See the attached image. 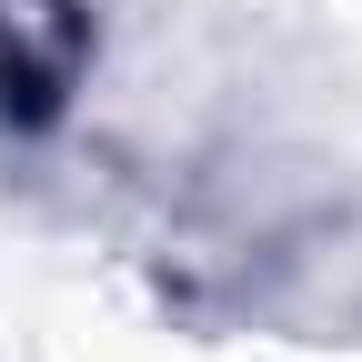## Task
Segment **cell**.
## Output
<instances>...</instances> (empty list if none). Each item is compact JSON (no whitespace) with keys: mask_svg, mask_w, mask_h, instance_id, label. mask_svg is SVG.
<instances>
[{"mask_svg":"<svg viewBox=\"0 0 362 362\" xmlns=\"http://www.w3.org/2000/svg\"><path fill=\"white\" fill-rule=\"evenodd\" d=\"M81 11L71 0H0V111L40 121L81 81Z\"/></svg>","mask_w":362,"mask_h":362,"instance_id":"6da1fadb","label":"cell"}]
</instances>
